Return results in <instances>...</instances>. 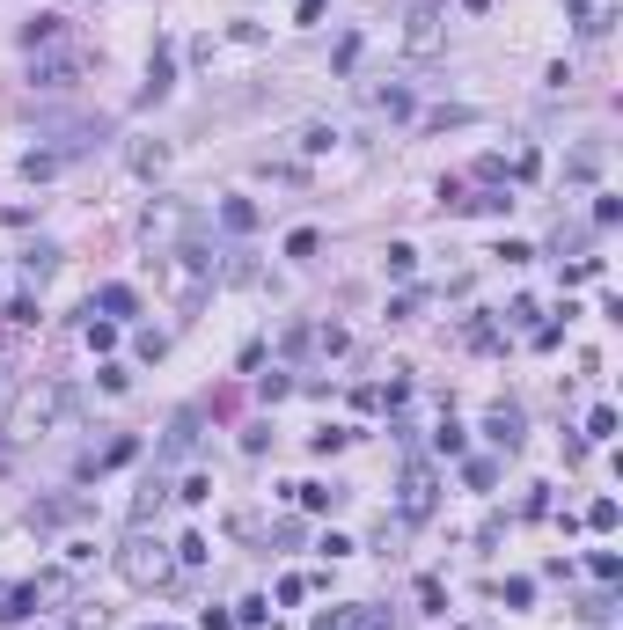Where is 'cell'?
<instances>
[{
	"label": "cell",
	"instance_id": "6da1fadb",
	"mask_svg": "<svg viewBox=\"0 0 623 630\" xmlns=\"http://www.w3.org/2000/svg\"><path fill=\"white\" fill-rule=\"evenodd\" d=\"M60 411H67V388H60V381H30L15 404H8V425H0V433H8L15 447H23V440H44L51 425H60Z\"/></svg>",
	"mask_w": 623,
	"mask_h": 630
},
{
	"label": "cell",
	"instance_id": "7a4b0ae2",
	"mask_svg": "<svg viewBox=\"0 0 623 630\" xmlns=\"http://www.w3.org/2000/svg\"><path fill=\"white\" fill-rule=\"evenodd\" d=\"M169 564H177V557H169L147 528H133V535H125V550H118V571H125L133 587H161V580H169Z\"/></svg>",
	"mask_w": 623,
	"mask_h": 630
},
{
	"label": "cell",
	"instance_id": "3957f363",
	"mask_svg": "<svg viewBox=\"0 0 623 630\" xmlns=\"http://www.w3.org/2000/svg\"><path fill=\"white\" fill-rule=\"evenodd\" d=\"M81 81V51H30V88H74Z\"/></svg>",
	"mask_w": 623,
	"mask_h": 630
},
{
	"label": "cell",
	"instance_id": "277c9868",
	"mask_svg": "<svg viewBox=\"0 0 623 630\" xmlns=\"http://www.w3.org/2000/svg\"><path fill=\"white\" fill-rule=\"evenodd\" d=\"M404 51H411V59H433V51H440V8H433V0H418V8L404 15Z\"/></svg>",
	"mask_w": 623,
	"mask_h": 630
},
{
	"label": "cell",
	"instance_id": "5b68a950",
	"mask_svg": "<svg viewBox=\"0 0 623 630\" xmlns=\"http://www.w3.org/2000/svg\"><path fill=\"white\" fill-rule=\"evenodd\" d=\"M433 498H440L433 470H426V462H411V470H404V521H426V513H433Z\"/></svg>",
	"mask_w": 623,
	"mask_h": 630
},
{
	"label": "cell",
	"instance_id": "8992f818",
	"mask_svg": "<svg viewBox=\"0 0 623 630\" xmlns=\"http://www.w3.org/2000/svg\"><path fill=\"white\" fill-rule=\"evenodd\" d=\"M484 433H491V440H499L506 454H514V447H521V411H514V404H499V411L484 418Z\"/></svg>",
	"mask_w": 623,
	"mask_h": 630
},
{
	"label": "cell",
	"instance_id": "52a82bcc",
	"mask_svg": "<svg viewBox=\"0 0 623 630\" xmlns=\"http://www.w3.org/2000/svg\"><path fill=\"white\" fill-rule=\"evenodd\" d=\"M44 601H37V580L30 587H8V594H0V623H23V616H37Z\"/></svg>",
	"mask_w": 623,
	"mask_h": 630
},
{
	"label": "cell",
	"instance_id": "ba28073f",
	"mask_svg": "<svg viewBox=\"0 0 623 630\" xmlns=\"http://www.w3.org/2000/svg\"><path fill=\"white\" fill-rule=\"evenodd\" d=\"M60 169H67V154H60V147H37V154H23V177H30V184H51Z\"/></svg>",
	"mask_w": 623,
	"mask_h": 630
},
{
	"label": "cell",
	"instance_id": "9c48e42d",
	"mask_svg": "<svg viewBox=\"0 0 623 630\" xmlns=\"http://www.w3.org/2000/svg\"><path fill=\"white\" fill-rule=\"evenodd\" d=\"M573 15H580V30H587V37H601V30H609V15H616V0H573Z\"/></svg>",
	"mask_w": 623,
	"mask_h": 630
},
{
	"label": "cell",
	"instance_id": "30bf717a",
	"mask_svg": "<svg viewBox=\"0 0 623 630\" xmlns=\"http://www.w3.org/2000/svg\"><path fill=\"white\" fill-rule=\"evenodd\" d=\"M169 81H177V59H169V51H154V59H147V103H161Z\"/></svg>",
	"mask_w": 623,
	"mask_h": 630
},
{
	"label": "cell",
	"instance_id": "8fae6325",
	"mask_svg": "<svg viewBox=\"0 0 623 630\" xmlns=\"http://www.w3.org/2000/svg\"><path fill=\"white\" fill-rule=\"evenodd\" d=\"M301 506H308V513H337L345 491H337V484H301Z\"/></svg>",
	"mask_w": 623,
	"mask_h": 630
},
{
	"label": "cell",
	"instance_id": "7c38bea8",
	"mask_svg": "<svg viewBox=\"0 0 623 630\" xmlns=\"http://www.w3.org/2000/svg\"><path fill=\"white\" fill-rule=\"evenodd\" d=\"M220 220H228L235 235H250V227H257V205H250V198H228V205H220Z\"/></svg>",
	"mask_w": 623,
	"mask_h": 630
},
{
	"label": "cell",
	"instance_id": "4fadbf2b",
	"mask_svg": "<svg viewBox=\"0 0 623 630\" xmlns=\"http://www.w3.org/2000/svg\"><path fill=\"white\" fill-rule=\"evenodd\" d=\"M418 271V250L411 242H389V278H411Z\"/></svg>",
	"mask_w": 623,
	"mask_h": 630
},
{
	"label": "cell",
	"instance_id": "5bb4252c",
	"mask_svg": "<svg viewBox=\"0 0 623 630\" xmlns=\"http://www.w3.org/2000/svg\"><path fill=\"white\" fill-rule=\"evenodd\" d=\"M191 440H198V411H184V418H177V433H169V447H161V454H184Z\"/></svg>",
	"mask_w": 623,
	"mask_h": 630
},
{
	"label": "cell",
	"instance_id": "9a60e30c",
	"mask_svg": "<svg viewBox=\"0 0 623 630\" xmlns=\"http://www.w3.org/2000/svg\"><path fill=\"white\" fill-rule=\"evenodd\" d=\"M96 301H103L110 315H133V308H140V301H133V286H103V294H96Z\"/></svg>",
	"mask_w": 623,
	"mask_h": 630
},
{
	"label": "cell",
	"instance_id": "2e32d148",
	"mask_svg": "<svg viewBox=\"0 0 623 630\" xmlns=\"http://www.w3.org/2000/svg\"><path fill=\"white\" fill-rule=\"evenodd\" d=\"M103 623H110V616H103V608H96V601H81V608H74V616H67V623H60V630H103Z\"/></svg>",
	"mask_w": 623,
	"mask_h": 630
},
{
	"label": "cell",
	"instance_id": "e0dca14e",
	"mask_svg": "<svg viewBox=\"0 0 623 630\" xmlns=\"http://www.w3.org/2000/svg\"><path fill=\"white\" fill-rule=\"evenodd\" d=\"M463 205H477V213H506V205H514V198H506L499 184H484V191H477V198H463Z\"/></svg>",
	"mask_w": 623,
	"mask_h": 630
},
{
	"label": "cell",
	"instance_id": "ac0fdd59",
	"mask_svg": "<svg viewBox=\"0 0 623 630\" xmlns=\"http://www.w3.org/2000/svg\"><path fill=\"white\" fill-rule=\"evenodd\" d=\"M609 433H616V411L594 404V411H587V440H609Z\"/></svg>",
	"mask_w": 623,
	"mask_h": 630
},
{
	"label": "cell",
	"instance_id": "d6986e66",
	"mask_svg": "<svg viewBox=\"0 0 623 630\" xmlns=\"http://www.w3.org/2000/svg\"><path fill=\"white\" fill-rule=\"evenodd\" d=\"M587 528H601V535L616 528V498H594V506H587Z\"/></svg>",
	"mask_w": 623,
	"mask_h": 630
},
{
	"label": "cell",
	"instance_id": "ffe728a7",
	"mask_svg": "<svg viewBox=\"0 0 623 630\" xmlns=\"http://www.w3.org/2000/svg\"><path fill=\"white\" fill-rule=\"evenodd\" d=\"M206 557H213L206 535H184V543H177V564H206Z\"/></svg>",
	"mask_w": 623,
	"mask_h": 630
},
{
	"label": "cell",
	"instance_id": "44dd1931",
	"mask_svg": "<svg viewBox=\"0 0 623 630\" xmlns=\"http://www.w3.org/2000/svg\"><path fill=\"white\" fill-rule=\"evenodd\" d=\"M374 103H381V110H389V118H411V96H404V88H381V96H374Z\"/></svg>",
	"mask_w": 623,
	"mask_h": 630
},
{
	"label": "cell",
	"instance_id": "7402d4cb",
	"mask_svg": "<svg viewBox=\"0 0 623 630\" xmlns=\"http://www.w3.org/2000/svg\"><path fill=\"white\" fill-rule=\"evenodd\" d=\"M51 264H60L51 250H30V257H23V271H30V278H51Z\"/></svg>",
	"mask_w": 623,
	"mask_h": 630
},
{
	"label": "cell",
	"instance_id": "603a6c76",
	"mask_svg": "<svg viewBox=\"0 0 623 630\" xmlns=\"http://www.w3.org/2000/svg\"><path fill=\"white\" fill-rule=\"evenodd\" d=\"M177 498H184V506H206V498H213V477H191V484H184Z\"/></svg>",
	"mask_w": 623,
	"mask_h": 630
}]
</instances>
